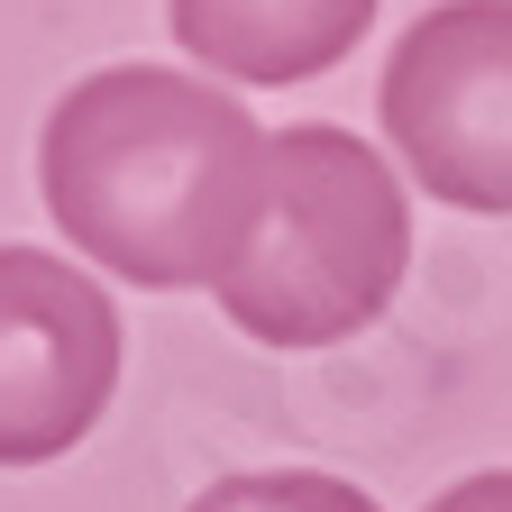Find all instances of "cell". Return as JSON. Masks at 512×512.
I'll use <instances>...</instances> for the list:
<instances>
[{
  "mask_svg": "<svg viewBox=\"0 0 512 512\" xmlns=\"http://www.w3.org/2000/svg\"><path fill=\"white\" fill-rule=\"evenodd\" d=\"M37 192L101 275L138 293H220L266 202V128L211 92V74L101 64L37 128Z\"/></svg>",
  "mask_w": 512,
  "mask_h": 512,
  "instance_id": "cell-1",
  "label": "cell"
},
{
  "mask_svg": "<svg viewBox=\"0 0 512 512\" xmlns=\"http://www.w3.org/2000/svg\"><path fill=\"white\" fill-rule=\"evenodd\" d=\"M412 275V202L357 128H275L266 138V202L220 275L229 330L256 348H339Z\"/></svg>",
  "mask_w": 512,
  "mask_h": 512,
  "instance_id": "cell-2",
  "label": "cell"
},
{
  "mask_svg": "<svg viewBox=\"0 0 512 512\" xmlns=\"http://www.w3.org/2000/svg\"><path fill=\"white\" fill-rule=\"evenodd\" d=\"M375 119L448 211L512 220V0H439L384 55Z\"/></svg>",
  "mask_w": 512,
  "mask_h": 512,
  "instance_id": "cell-3",
  "label": "cell"
},
{
  "mask_svg": "<svg viewBox=\"0 0 512 512\" xmlns=\"http://www.w3.org/2000/svg\"><path fill=\"white\" fill-rule=\"evenodd\" d=\"M119 311L46 247H0V467H55L119 394Z\"/></svg>",
  "mask_w": 512,
  "mask_h": 512,
  "instance_id": "cell-4",
  "label": "cell"
},
{
  "mask_svg": "<svg viewBox=\"0 0 512 512\" xmlns=\"http://www.w3.org/2000/svg\"><path fill=\"white\" fill-rule=\"evenodd\" d=\"M174 46L229 83H311L375 28V0H165Z\"/></svg>",
  "mask_w": 512,
  "mask_h": 512,
  "instance_id": "cell-5",
  "label": "cell"
},
{
  "mask_svg": "<svg viewBox=\"0 0 512 512\" xmlns=\"http://www.w3.org/2000/svg\"><path fill=\"white\" fill-rule=\"evenodd\" d=\"M183 512H375V494H357L348 476H320V467H266V476H220Z\"/></svg>",
  "mask_w": 512,
  "mask_h": 512,
  "instance_id": "cell-6",
  "label": "cell"
},
{
  "mask_svg": "<svg viewBox=\"0 0 512 512\" xmlns=\"http://www.w3.org/2000/svg\"><path fill=\"white\" fill-rule=\"evenodd\" d=\"M421 512H512V467H485V476H458L448 494H430Z\"/></svg>",
  "mask_w": 512,
  "mask_h": 512,
  "instance_id": "cell-7",
  "label": "cell"
}]
</instances>
